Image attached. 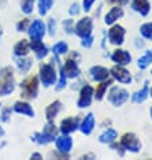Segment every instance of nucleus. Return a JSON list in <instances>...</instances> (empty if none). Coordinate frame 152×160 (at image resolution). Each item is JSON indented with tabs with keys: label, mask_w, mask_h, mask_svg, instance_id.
Returning <instances> with one entry per match:
<instances>
[{
	"label": "nucleus",
	"mask_w": 152,
	"mask_h": 160,
	"mask_svg": "<svg viewBox=\"0 0 152 160\" xmlns=\"http://www.w3.org/2000/svg\"><path fill=\"white\" fill-rule=\"evenodd\" d=\"M2 79H0V93L2 94H7V93L12 92L14 85H12V72L10 68L4 69L2 72Z\"/></svg>",
	"instance_id": "f257e3e1"
},
{
	"label": "nucleus",
	"mask_w": 152,
	"mask_h": 160,
	"mask_svg": "<svg viewBox=\"0 0 152 160\" xmlns=\"http://www.w3.org/2000/svg\"><path fill=\"white\" fill-rule=\"evenodd\" d=\"M108 98L110 102H113L114 105H120L128 98V93L124 89H119V88H112V90L109 92Z\"/></svg>",
	"instance_id": "f03ea898"
},
{
	"label": "nucleus",
	"mask_w": 152,
	"mask_h": 160,
	"mask_svg": "<svg viewBox=\"0 0 152 160\" xmlns=\"http://www.w3.org/2000/svg\"><path fill=\"white\" fill-rule=\"evenodd\" d=\"M90 30H92V20L89 18H85L81 22H78V24L75 26V32L82 38H86L90 34Z\"/></svg>",
	"instance_id": "7ed1b4c3"
},
{
	"label": "nucleus",
	"mask_w": 152,
	"mask_h": 160,
	"mask_svg": "<svg viewBox=\"0 0 152 160\" xmlns=\"http://www.w3.org/2000/svg\"><path fill=\"white\" fill-rule=\"evenodd\" d=\"M41 77L42 81L44 82V85H51L55 81V72L50 65H44L41 69Z\"/></svg>",
	"instance_id": "20e7f679"
},
{
	"label": "nucleus",
	"mask_w": 152,
	"mask_h": 160,
	"mask_svg": "<svg viewBox=\"0 0 152 160\" xmlns=\"http://www.w3.org/2000/svg\"><path fill=\"white\" fill-rule=\"evenodd\" d=\"M44 34V24L42 23V22H34L33 26H31L30 28V35L31 38L34 39V41H41L42 37Z\"/></svg>",
	"instance_id": "39448f33"
},
{
	"label": "nucleus",
	"mask_w": 152,
	"mask_h": 160,
	"mask_svg": "<svg viewBox=\"0 0 152 160\" xmlns=\"http://www.w3.org/2000/svg\"><path fill=\"white\" fill-rule=\"evenodd\" d=\"M23 86H24V96L26 97H34L35 96V93H37V88H38V81H37V78L33 77V78H30L27 79L24 83H23Z\"/></svg>",
	"instance_id": "423d86ee"
},
{
	"label": "nucleus",
	"mask_w": 152,
	"mask_h": 160,
	"mask_svg": "<svg viewBox=\"0 0 152 160\" xmlns=\"http://www.w3.org/2000/svg\"><path fill=\"white\" fill-rule=\"evenodd\" d=\"M92 94H93V89L90 86H85L81 92V98L78 101V105L84 108V106H88L90 104V100H92Z\"/></svg>",
	"instance_id": "0eeeda50"
},
{
	"label": "nucleus",
	"mask_w": 152,
	"mask_h": 160,
	"mask_svg": "<svg viewBox=\"0 0 152 160\" xmlns=\"http://www.w3.org/2000/svg\"><path fill=\"white\" fill-rule=\"evenodd\" d=\"M121 143L123 145H125L128 149H132V151H137L139 149V141L135 137V135H129V133H127L124 137H123V140H121Z\"/></svg>",
	"instance_id": "6e6552de"
},
{
	"label": "nucleus",
	"mask_w": 152,
	"mask_h": 160,
	"mask_svg": "<svg viewBox=\"0 0 152 160\" xmlns=\"http://www.w3.org/2000/svg\"><path fill=\"white\" fill-rule=\"evenodd\" d=\"M112 73H113V75L119 79L120 82L127 83V82L131 81V75H129V73L127 72V70L121 69V68H113L112 69Z\"/></svg>",
	"instance_id": "1a4fd4ad"
},
{
	"label": "nucleus",
	"mask_w": 152,
	"mask_h": 160,
	"mask_svg": "<svg viewBox=\"0 0 152 160\" xmlns=\"http://www.w3.org/2000/svg\"><path fill=\"white\" fill-rule=\"evenodd\" d=\"M109 37L113 43H121L124 37V30L121 27H119V26H116V27H113L109 31Z\"/></svg>",
	"instance_id": "9d476101"
},
{
	"label": "nucleus",
	"mask_w": 152,
	"mask_h": 160,
	"mask_svg": "<svg viewBox=\"0 0 152 160\" xmlns=\"http://www.w3.org/2000/svg\"><path fill=\"white\" fill-rule=\"evenodd\" d=\"M90 73L93 75V78L97 79V81H102V79H106L108 78V70L104 69V68H101V66H97V68H93L90 70Z\"/></svg>",
	"instance_id": "9b49d317"
},
{
	"label": "nucleus",
	"mask_w": 152,
	"mask_h": 160,
	"mask_svg": "<svg viewBox=\"0 0 152 160\" xmlns=\"http://www.w3.org/2000/svg\"><path fill=\"white\" fill-rule=\"evenodd\" d=\"M113 61L117 62V63L124 65V63H128V62L131 61V55L124 50H117V51H114V54H113Z\"/></svg>",
	"instance_id": "f8f14e48"
},
{
	"label": "nucleus",
	"mask_w": 152,
	"mask_h": 160,
	"mask_svg": "<svg viewBox=\"0 0 152 160\" xmlns=\"http://www.w3.org/2000/svg\"><path fill=\"white\" fill-rule=\"evenodd\" d=\"M57 147L61 151H63V152H68V151H70V148H71V139L68 136L59 137V139L57 140Z\"/></svg>",
	"instance_id": "ddd939ff"
},
{
	"label": "nucleus",
	"mask_w": 152,
	"mask_h": 160,
	"mask_svg": "<svg viewBox=\"0 0 152 160\" xmlns=\"http://www.w3.org/2000/svg\"><path fill=\"white\" fill-rule=\"evenodd\" d=\"M77 66H75V62L74 61H68L65 63V68H63V74L68 75V77H74L77 75Z\"/></svg>",
	"instance_id": "4468645a"
},
{
	"label": "nucleus",
	"mask_w": 152,
	"mask_h": 160,
	"mask_svg": "<svg viewBox=\"0 0 152 160\" xmlns=\"http://www.w3.org/2000/svg\"><path fill=\"white\" fill-rule=\"evenodd\" d=\"M93 127H94V118H93V114H88V117L85 118V121L82 124V132L84 133H90Z\"/></svg>",
	"instance_id": "2eb2a0df"
},
{
	"label": "nucleus",
	"mask_w": 152,
	"mask_h": 160,
	"mask_svg": "<svg viewBox=\"0 0 152 160\" xmlns=\"http://www.w3.org/2000/svg\"><path fill=\"white\" fill-rule=\"evenodd\" d=\"M15 110L19 113H24V114H28V116H33L34 112L31 109V106L28 104H24V102H18L15 105Z\"/></svg>",
	"instance_id": "dca6fc26"
},
{
	"label": "nucleus",
	"mask_w": 152,
	"mask_h": 160,
	"mask_svg": "<svg viewBox=\"0 0 152 160\" xmlns=\"http://www.w3.org/2000/svg\"><path fill=\"white\" fill-rule=\"evenodd\" d=\"M123 15V11L121 8H112V10L108 12V15H106V23H112V22H114L116 19H119V16Z\"/></svg>",
	"instance_id": "f3484780"
},
{
	"label": "nucleus",
	"mask_w": 152,
	"mask_h": 160,
	"mask_svg": "<svg viewBox=\"0 0 152 160\" xmlns=\"http://www.w3.org/2000/svg\"><path fill=\"white\" fill-rule=\"evenodd\" d=\"M31 47H33V50L37 52L38 57H43L44 54H46V47L41 43V41H34L33 39V42H31Z\"/></svg>",
	"instance_id": "a211bd4d"
},
{
	"label": "nucleus",
	"mask_w": 152,
	"mask_h": 160,
	"mask_svg": "<svg viewBox=\"0 0 152 160\" xmlns=\"http://www.w3.org/2000/svg\"><path fill=\"white\" fill-rule=\"evenodd\" d=\"M133 6H135L136 10L140 11L143 15H145L149 10V6H148V2H147V0H135Z\"/></svg>",
	"instance_id": "6ab92c4d"
},
{
	"label": "nucleus",
	"mask_w": 152,
	"mask_h": 160,
	"mask_svg": "<svg viewBox=\"0 0 152 160\" xmlns=\"http://www.w3.org/2000/svg\"><path fill=\"white\" fill-rule=\"evenodd\" d=\"M75 127H77V122H75L73 118H68V120H65V121H62V131L65 133L74 131Z\"/></svg>",
	"instance_id": "aec40b11"
},
{
	"label": "nucleus",
	"mask_w": 152,
	"mask_h": 160,
	"mask_svg": "<svg viewBox=\"0 0 152 160\" xmlns=\"http://www.w3.org/2000/svg\"><path fill=\"white\" fill-rule=\"evenodd\" d=\"M15 52L18 55H24V54H27L28 52V43L26 42V41H22L16 44V47H15Z\"/></svg>",
	"instance_id": "412c9836"
},
{
	"label": "nucleus",
	"mask_w": 152,
	"mask_h": 160,
	"mask_svg": "<svg viewBox=\"0 0 152 160\" xmlns=\"http://www.w3.org/2000/svg\"><path fill=\"white\" fill-rule=\"evenodd\" d=\"M59 108H61V104L58 101H55L54 104H51L50 106L47 108V118L48 120H53V117L57 114V112L59 110Z\"/></svg>",
	"instance_id": "4be33fe9"
},
{
	"label": "nucleus",
	"mask_w": 152,
	"mask_h": 160,
	"mask_svg": "<svg viewBox=\"0 0 152 160\" xmlns=\"http://www.w3.org/2000/svg\"><path fill=\"white\" fill-rule=\"evenodd\" d=\"M116 136H117V135H116V132L112 131V129H109L108 132H105L104 135L101 136L100 140L102 141V143H110V141H113V140L116 139Z\"/></svg>",
	"instance_id": "5701e85b"
},
{
	"label": "nucleus",
	"mask_w": 152,
	"mask_h": 160,
	"mask_svg": "<svg viewBox=\"0 0 152 160\" xmlns=\"http://www.w3.org/2000/svg\"><path fill=\"white\" fill-rule=\"evenodd\" d=\"M141 34L144 35L145 38L152 39V23H148V24L143 26V27H141Z\"/></svg>",
	"instance_id": "b1692460"
},
{
	"label": "nucleus",
	"mask_w": 152,
	"mask_h": 160,
	"mask_svg": "<svg viewBox=\"0 0 152 160\" xmlns=\"http://www.w3.org/2000/svg\"><path fill=\"white\" fill-rule=\"evenodd\" d=\"M33 6H34V0H22V8L27 14L33 11Z\"/></svg>",
	"instance_id": "393cba45"
},
{
	"label": "nucleus",
	"mask_w": 152,
	"mask_h": 160,
	"mask_svg": "<svg viewBox=\"0 0 152 160\" xmlns=\"http://www.w3.org/2000/svg\"><path fill=\"white\" fill-rule=\"evenodd\" d=\"M151 61H152V54H151V52H147V54L143 57L140 61H139V66H140V68H145V66L148 65Z\"/></svg>",
	"instance_id": "a878e982"
},
{
	"label": "nucleus",
	"mask_w": 152,
	"mask_h": 160,
	"mask_svg": "<svg viewBox=\"0 0 152 160\" xmlns=\"http://www.w3.org/2000/svg\"><path fill=\"white\" fill-rule=\"evenodd\" d=\"M147 92H148V86L145 85V86H144V89H143L141 92H139L137 94H136L135 97H133V100H135L136 102H140V101H143V100H144L145 97H147Z\"/></svg>",
	"instance_id": "bb28decb"
},
{
	"label": "nucleus",
	"mask_w": 152,
	"mask_h": 160,
	"mask_svg": "<svg viewBox=\"0 0 152 160\" xmlns=\"http://www.w3.org/2000/svg\"><path fill=\"white\" fill-rule=\"evenodd\" d=\"M51 3H53V0H41V4H39L41 14H46V11L51 7Z\"/></svg>",
	"instance_id": "cd10ccee"
},
{
	"label": "nucleus",
	"mask_w": 152,
	"mask_h": 160,
	"mask_svg": "<svg viewBox=\"0 0 152 160\" xmlns=\"http://www.w3.org/2000/svg\"><path fill=\"white\" fill-rule=\"evenodd\" d=\"M108 85H109V82H102V83H100V86L97 88V90H96V97L98 100L102 97V94H104V90L106 88H108Z\"/></svg>",
	"instance_id": "c85d7f7f"
},
{
	"label": "nucleus",
	"mask_w": 152,
	"mask_h": 160,
	"mask_svg": "<svg viewBox=\"0 0 152 160\" xmlns=\"http://www.w3.org/2000/svg\"><path fill=\"white\" fill-rule=\"evenodd\" d=\"M66 50H68V46L62 42V43H58L54 46V51L58 52V54H62V52H66Z\"/></svg>",
	"instance_id": "c756f323"
},
{
	"label": "nucleus",
	"mask_w": 152,
	"mask_h": 160,
	"mask_svg": "<svg viewBox=\"0 0 152 160\" xmlns=\"http://www.w3.org/2000/svg\"><path fill=\"white\" fill-rule=\"evenodd\" d=\"M30 65H31V61H30V59L22 61L20 63H19V66H20V69H22V70H27V69L30 68Z\"/></svg>",
	"instance_id": "7c9ffc66"
},
{
	"label": "nucleus",
	"mask_w": 152,
	"mask_h": 160,
	"mask_svg": "<svg viewBox=\"0 0 152 160\" xmlns=\"http://www.w3.org/2000/svg\"><path fill=\"white\" fill-rule=\"evenodd\" d=\"M93 2H94V0H85V2H84V7H85V10H89Z\"/></svg>",
	"instance_id": "2f4dec72"
},
{
	"label": "nucleus",
	"mask_w": 152,
	"mask_h": 160,
	"mask_svg": "<svg viewBox=\"0 0 152 160\" xmlns=\"http://www.w3.org/2000/svg\"><path fill=\"white\" fill-rule=\"evenodd\" d=\"M27 24H28V20H24L23 23H20V24H19V28H24Z\"/></svg>",
	"instance_id": "473e14b6"
},
{
	"label": "nucleus",
	"mask_w": 152,
	"mask_h": 160,
	"mask_svg": "<svg viewBox=\"0 0 152 160\" xmlns=\"http://www.w3.org/2000/svg\"><path fill=\"white\" fill-rule=\"evenodd\" d=\"M8 112H10V110H8V109H6V110H4V113H3V120H7V114H8Z\"/></svg>",
	"instance_id": "72a5a7b5"
},
{
	"label": "nucleus",
	"mask_w": 152,
	"mask_h": 160,
	"mask_svg": "<svg viewBox=\"0 0 152 160\" xmlns=\"http://www.w3.org/2000/svg\"><path fill=\"white\" fill-rule=\"evenodd\" d=\"M127 2H128V0H120V3H121V4H125Z\"/></svg>",
	"instance_id": "f704fd0d"
},
{
	"label": "nucleus",
	"mask_w": 152,
	"mask_h": 160,
	"mask_svg": "<svg viewBox=\"0 0 152 160\" xmlns=\"http://www.w3.org/2000/svg\"><path fill=\"white\" fill-rule=\"evenodd\" d=\"M2 133H3V131H2V128H0V135H2Z\"/></svg>",
	"instance_id": "c9c22d12"
},
{
	"label": "nucleus",
	"mask_w": 152,
	"mask_h": 160,
	"mask_svg": "<svg viewBox=\"0 0 152 160\" xmlns=\"http://www.w3.org/2000/svg\"><path fill=\"white\" fill-rule=\"evenodd\" d=\"M151 93H152V92H151Z\"/></svg>",
	"instance_id": "e433bc0d"
}]
</instances>
